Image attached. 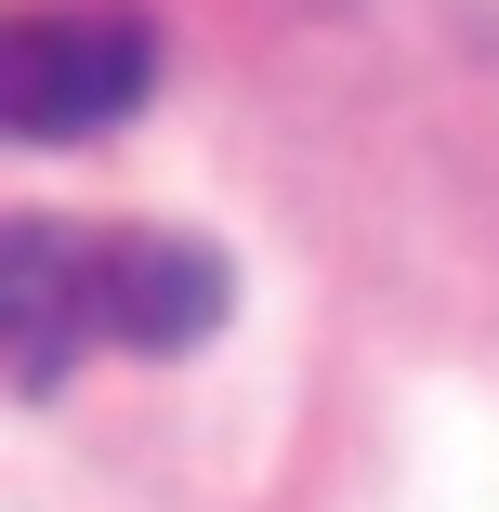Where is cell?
<instances>
[{
    "instance_id": "obj_1",
    "label": "cell",
    "mask_w": 499,
    "mask_h": 512,
    "mask_svg": "<svg viewBox=\"0 0 499 512\" xmlns=\"http://www.w3.org/2000/svg\"><path fill=\"white\" fill-rule=\"evenodd\" d=\"M237 316V263L171 224H0V342L14 394H53L79 355H197Z\"/></svg>"
},
{
    "instance_id": "obj_2",
    "label": "cell",
    "mask_w": 499,
    "mask_h": 512,
    "mask_svg": "<svg viewBox=\"0 0 499 512\" xmlns=\"http://www.w3.org/2000/svg\"><path fill=\"white\" fill-rule=\"evenodd\" d=\"M158 79V40L145 14H14V40H0V132L14 145H79L145 106Z\"/></svg>"
}]
</instances>
